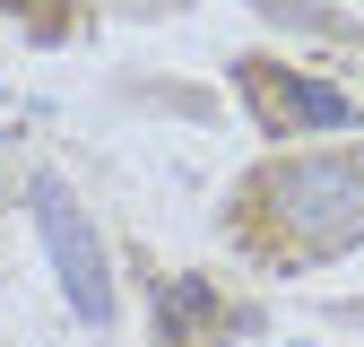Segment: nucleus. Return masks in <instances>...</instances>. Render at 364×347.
Instances as JSON below:
<instances>
[{"label":"nucleus","mask_w":364,"mask_h":347,"mask_svg":"<svg viewBox=\"0 0 364 347\" xmlns=\"http://www.w3.org/2000/svg\"><path fill=\"white\" fill-rule=\"evenodd\" d=\"M26 200H35V235H43V260H53L70 313L105 330V321H113V269H105V243H96V226H87V208L70 200L61 174H35Z\"/></svg>","instance_id":"2"},{"label":"nucleus","mask_w":364,"mask_h":347,"mask_svg":"<svg viewBox=\"0 0 364 347\" xmlns=\"http://www.w3.org/2000/svg\"><path fill=\"white\" fill-rule=\"evenodd\" d=\"M252 9H269V18H287V26H321V35H347V18H330V9H312V0H252Z\"/></svg>","instance_id":"5"},{"label":"nucleus","mask_w":364,"mask_h":347,"mask_svg":"<svg viewBox=\"0 0 364 347\" xmlns=\"http://www.w3.org/2000/svg\"><path fill=\"white\" fill-rule=\"evenodd\" d=\"M252 96H260V113H269V122H304V130H347V122H364V105H355V96H338L330 78L269 70V61H252Z\"/></svg>","instance_id":"3"},{"label":"nucleus","mask_w":364,"mask_h":347,"mask_svg":"<svg viewBox=\"0 0 364 347\" xmlns=\"http://www.w3.org/2000/svg\"><path fill=\"white\" fill-rule=\"evenodd\" d=\"M225 313V304H217V287L208 278H165L156 287V338L165 347H200V330Z\"/></svg>","instance_id":"4"},{"label":"nucleus","mask_w":364,"mask_h":347,"mask_svg":"<svg viewBox=\"0 0 364 347\" xmlns=\"http://www.w3.org/2000/svg\"><path fill=\"white\" fill-rule=\"evenodd\" d=\"M260 208L304 260L364 243V156H287L260 174Z\"/></svg>","instance_id":"1"}]
</instances>
